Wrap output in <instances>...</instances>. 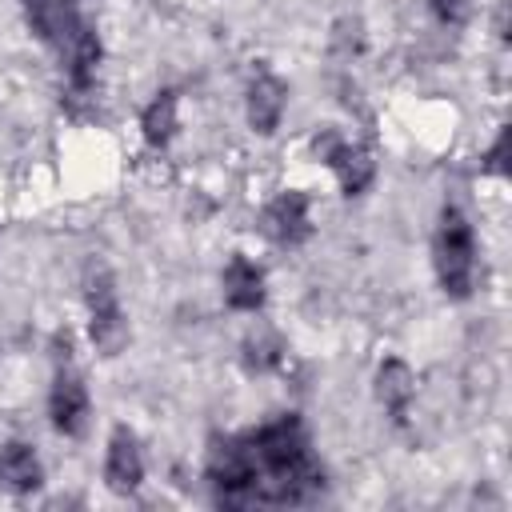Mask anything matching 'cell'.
<instances>
[{
  "instance_id": "cell-1",
  "label": "cell",
  "mask_w": 512,
  "mask_h": 512,
  "mask_svg": "<svg viewBox=\"0 0 512 512\" xmlns=\"http://www.w3.org/2000/svg\"><path fill=\"white\" fill-rule=\"evenodd\" d=\"M204 480L216 504H308L324 492V464L312 452L308 428L284 412L244 436L212 440Z\"/></svg>"
},
{
  "instance_id": "cell-2",
  "label": "cell",
  "mask_w": 512,
  "mask_h": 512,
  "mask_svg": "<svg viewBox=\"0 0 512 512\" xmlns=\"http://www.w3.org/2000/svg\"><path fill=\"white\" fill-rule=\"evenodd\" d=\"M24 12L32 32L60 56L72 88H88L100 64V40L80 16L76 0H24Z\"/></svg>"
},
{
  "instance_id": "cell-3",
  "label": "cell",
  "mask_w": 512,
  "mask_h": 512,
  "mask_svg": "<svg viewBox=\"0 0 512 512\" xmlns=\"http://www.w3.org/2000/svg\"><path fill=\"white\" fill-rule=\"evenodd\" d=\"M432 260H436V280H440L444 296H452V300L472 296V284H476V236H472V224H468V216L460 208H444L440 212Z\"/></svg>"
},
{
  "instance_id": "cell-4",
  "label": "cell",
  "mask_w": 512,
  "mask_h": 512,
  "mask_svg": "<svg viewBox=\"0 0 512 512\" xmlns=\"http://www.w3.org/2000/svg\"><path fill=\"white\" fill-rule=\"evenodd\" d=\"M84 300H88V332H92V344L104 356H116L124 348V340H128V320H124V308H120V296H116V284H112L108 268H92L88 272Z\"/></svg>"
},
{
  "instance_id": "cell-5",
  "label": "cell",
  "mask_w": 512,
  "mask_h": 512,
  "mask_svg": "<svg viewBox=\"0 0 512 512\" xmlns=\"http://www.w3.org/2000/svg\"><path fill=\"white\" fill-rule=\"evenodd\" d=\"M88 412H92V404H88V388H84L80 372H76V368L68 364V356H64V364H60L56 376H52L48 416H52L56 432H64V436H84V428H88Z\"/></svg>"
},
{
  "instance_id": "cell-6",
  "label": "cell",
  "mask_w": 512,
  "mask_h": 512,
  "mask_svg": "<svg viewBox=\"0 0 512 512\" xmlns=\"http://www.w3.org/2000/svg\"><path fill=\"white\" fill-rule=\"evenodd\" d=\"M260 228H264L268 240H276V244H284V248L304 244L308 232H312V224H308V196L296 192V188L272 196V200L264 204V212H260Z\"/></svg>"
},
{
  "instance_id": "cell-7",
  "label": "cell",
  "mask_w": 512,
  "mask_h": 512,
  "mask_svg": "<svg viewBox=\"0 0 512 512\" xmlns=\"http://www.w3.org/2000/svg\"><path fill=\"white\" fill-rule=\"evenodd\" d=\"M104 480L112 492L128 496L140 488L144 480V456H140V444L128 428H116L112 440H108V460H104Z\"/></svg>"
},
{
  "instance_id": "cell-8",
  "label": "cell",
  "mask_w": 512,
  "mask_h": 512,
  "mask_svg": "<svg viewBox=\"0 0 512 512\" xmlns=\"http://www.w3.org/2000/svg\"><path fill=\"white\" fill-rule=\"evenodd\" d=\"M324 160H328V168L336 172V180H340V188H344L348 196H360V192L372 184L376 164H372V156H368L360 144L328 140V144H324Z\"/></svg>"
},
{
  "instance_id": "cell-9",
  "label": "cell",
  "mask_w": 512,
  "mask_h": 512,
  "mask_svg": "<svg viewBox=\"0 0 512 512\" xmlns=\"http://www.w3.org/2000/svg\"><path fill=\"white\" fill-rule=\"evenodd\" d=\"M284 96H288V88L272 72H256L252 76V84H248V124L260 136L276 132V124L284 116Z\"/></svg>"
},
{
  "instance_id": "cell-10",
  "label": "cell",
  "mask_w": 512,
  "mask_h": 512,
  "mask_svg": "<svg viewBox=\"0 0 512 512\" xmlns=\"http://www.w3.org/2000/svg\"><path fill=\"white\" fill-rule=\"evenodd\" d=\"M224 300L236 312H256L264 304V272L248 256H232L224 268Z\"/></svg>"
},
{
  "instance_id": "cell-11",
  "label": "cell",
  "mask_w": 512,
  "mask_h": 512,
  "mask_svg": "<svg viewBox=\"0 0 512 512\" xmlns=\"http://www.w3.org/2000/svg\"><path fill=\"white\" fill-rule=\"evenodd\" d=\"M412 392H416V384H412V368H408L404 360H384L380 372H376V396H380V404L388 408V416H392L396 424L408 420Z\"/></svg>"
},
{
  "instance_id": "cell-12",
  "label": "cell",
  "mask_w": 512,
  "mask_h": 512,
  "mask_svg": "<svg viewBox=\"0 0 512 512\" xmlns=\"http://www.w3.org/2000/svg\"><path fill=\"white\" fill-rule=\"evenodd\" d=\"M40 480H44V468L28 444L12 440L0 448V484L8 492H32V488H40Z\"/></svg>"
},
{
  "instance_id": "cell-13",
  "label": "cell",
  "mask_w": 512,
  "mask_h": 512,
  "mask_svg": "<svg viewBox=\"0 0 512 512\" xmlns=\"http://www.w3.org/2000/svg\"><path fill=\"white\" fill-rule=\"evenodd\" d=\"M144 140L148 144H168L176 132V92H156V100L144 108Z\"/></svg>"
},
{
  "instance_id": "cell-14",
  "label": "cell",
  "mask_w": 512,
  "mask_h": 512,
  "mask_svg": "<svg viewBox=\"0 0 512 512\" xmlns=\"http://www.w3.org/2000/svg\"><path fill=\"white\" fill-rule=\"evenodd\" d=\"M248 364L252 368H272L280 360V340L276 336H260V340H248Z\"/></svg>"
},
{
  "instance_id": "cell-15",
  "label": "cell",
  "mask_w": 512,
  "mask_h": 512,
  "mask_svg": "<svg viewBox=\"0 0 512 512\" xmlns=\"http://www.w3.org/2000/svg\"><path fill=\"white\" fill-rule=\"evenodd\" d=\"M428 8L436 12L440 24H464L472 12V0H428Z\"/></svg>"
},
{
  "instance_id": "cell-16",
  "label": "cell",
  "mask_w": 512,
  "mask_h": 512,
  "mask_svg": "<svg viewBox=\"0 0 512 512\" xmlns=\"http://www.w3.org/2000/svg\"><path fill=\"white\" fill-rule=\"evenodd\" d=\"M504 152H508V132H500V136H496L492 152L484 156V168H488V172H504Z\"/></svg>"
}]
</instances>
